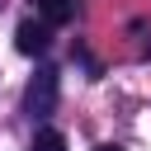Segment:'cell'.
<instances>
[{
    "label": "cell",
    "mask_w": 151,
    "mask_h": 151,
    "mask_svg": "<svg viewBox=\"0 0 151 151\" xmlns=\"http://www.w3.org/2000/svg\"><path fill=\"white\" fill-rule=\"evenodd\" d=\"M38 14H42L47 28H61V24L76 19V0H38Z\"/></svg>",
    "instance_id": "3"
},
{
    "label": "cell",
    "mask_w": 151,
    "mask_h": 151,
    "mask_svg": "<svg viewBox=\"0 0 151 151\" xmlns=\"http://www.w3.org/2000/svg\"><path fill=\"white\" fill-rule=\"evenodd\" d=\"M52 109H57V71H52V66H38V76H33L28 90H24V113L47 118Z\"/></svg>",
    "instance_id": "1"
},
{
    "label": "cell",
    "mask_w": 151,
    "mask_h": 151,
    "mask_svg": "<svg viewBox=\"0 0 151 151\" xmlns=\"http://www.w3.org/2000/svg\"><path fill=\"white\" fill-rule=\"evenodd\" d=\"M47 42H52V28H47L42 19H24V24L14 28V47H19L24 57H42Z\"/></svg>",
    "instance_id": "2"
},
{
    "label": "cell",
    "mask_w": 151,
    "mask_h": 151,
    "mask_svg": "<svg viewBox=\"0 0 151 151\" xmlns=\"http://www.w3.org/2000/svg\"><path fill=\"white\" fill-rule=\"evenodd\" d=\"M33 151H66V137H61L57 127H38V137H33Z\"/></svg>",
    "instance_id": "4"
},
{
    "label": "cell",
    "mask_w": 151,
    "mask_h": 151,
    "mask_svg": "<svg viewBox=\"0 0 151 151\" xmlns=\"http://www.w3.org/2000/svg\"><path fill=\"white\" fill-rule=\"evenodd\" d=\"M94 151H123V146H113V142H104V146H94Z\"/></svg>",
    "instance_id": "5"
}]
</instances>
